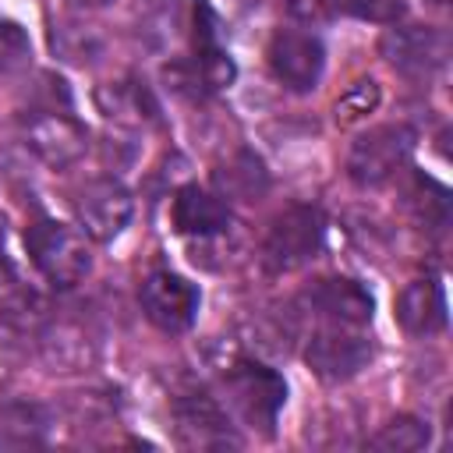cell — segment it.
Instances as JSON below:
<instances>
[{
	"label": "cell",
	"mask_w": 453,
	"mask_h": 453,
	"mask_svg": "<svg viewBox=\"0 0 453 453\" xmlns=\"http://www.w3.org/2000/svg\"><path fill=\"white\" fill-rule=\"evenodd\" d=\"M149 4H173V0H149Z\"/></svg>",
	"instance_id": "cell-27"
},
{
	"label": "cell",
	"mask_w": 453,
	"mask_h": 453,
	"mask_svg": "<svg viewBox=\"0 0 453 453\" xmlns=\"http://www.w3.org/2000/svg\"><path fill=\"white\" fill-rule=\"evenodd\" d=\"M265 60H269L273 78L283 88L311 92L326 67V46L319 35H311L304 28H280L265 46Z\"/></svg>",
	"instance_id": "cell-7"
},
{
	"label": "cell",
	"mask_w": 453,
	"mask_h": 453,
	"mask_svg": "<svg viewBox=\"0 0 453 453\" xmlns=\"http://www.w3.org/2000/svg\"><path fill=\"white\" fill-rule=\"evenodd\" d=\"M333 11L365 18V21H379V25H396L407 11V0H333Z\"/></svg>",
	"instance_id": "cell-22"
},
{
	"label": "cell",
	"mask_w": 453,
	"mask_h": 453,
	"mask_svg": "<svg viewBox=\"0 0 453 453\" xmlns=\"http://www.w3.org/2000/svg\"><path fill=\"white\" fill-rule=\"evenodd\" d=\"M173 226L180 234L212 237L230 226V209H226L223 195H212L198 184H184L173 198Z\"/></svg>",
	"instance_id": "cell-15"
},
{
	"label": "cell",
	"mask_w": 453,
	"mask_h": 453,
	"mask_svg": "<svg viewBox=\"0 0 453 453\" xmlns=\"http://www.w3.org/2000/svg\"><path fill=\"white\" fill-rule=\"evenodd\" d=\"M71 205H74L78 226L92 241H113L131 223V209H134L131 191L113 177H96L81 184Z\"/></svg>",
	"instance_id": "cell-9"
},
{
	"label": "cell",
	"mask_w": 453,
	"mask_h": 453,
	"mask_svg": "<svg viewBox=\"0 0 453 453\" xmlns=\"http://www.w3.org/2000/svg\"><path fill=\"white\" fill-rule=\"evenodd\" d=\"M322 234H326V223L315 205L283 209L262 241V265L269 273H290V269L304 265L319 251Z\"/></svg>",
	"instance_id": "cell-4"
},
{
	"label": "cell",
	"mask_w": 453,
	"mask_h": 453,
	"mask_svg": "<svg viewBox=\"0 0 453 453\" xmlns=\"http://www.w3.org/2000/svg\"><path fill=\"white\" fill-rule=\"evenodd\" d=\"M304 361L319 379L343 382L372 361V340L361 333V326L326 322L322 329L311 333V340L304 347Z\"/></svg>",
	"instance_id": "cell-5"
},
{
	"label": "cell",
	"mask_w": 453,
	"mask_h": 453,
	"mask_svg": "<svg viewBox=\"0 0 453 453\" xmlns=\"http://www.w3.org/2000/svg\"><path fill=\"white\" fill-rule=\"evenodd\" d=\"M386 64L407 78H428L449 60V32L439 25H393L379 39Z\"/></svg>",
	"instance_id": "cell-6"
},
{
	"label": "cell",
	"mask_w": 453,
	"mask_h": 453,
	"mask_svg": "<svg viewBox=\"0 0 453 453\" xmlns=\"http://www.w3.org/2000/svg\"><path fill=\"white\" fill-rule=\"evenodd\" d=\"M411 152H414V131L407 124L368 127L347 149V177L357 188H379L407 166Z\"/></svg>",
	"instance_id": "cell-2"
},
{
	"label": "cell",
	"mask_w": 453,
	"mask_h": 453,
	"mask_svg": "<svg viewBox=\"0 0 453 453\" xmlns=\"http://www.w3.org/2000/svg\"><path fill=\"white\" fill-rule=\"evenodd\" d=\"M42 350H46V361H50V365H60V368L71 372V368L88 365V357H92V340L85 336L81 326L64 322V326H53V329L46 333Z\"/></svg>",
	"instance_id": "cell-17"
},
{
	"label": "cell",
	"mask_w": 453,
	"mask_h": 453,
	"mask_svg": "<svg viewBox=\"0 0 453 453\" xmlns=\"http://www.w3.org/2000/svg\"><path fill=\"white\" fill-rule=\"evenodd\" d=\"M99 35L92 25H78V21H60L53 25V50L64 57V60H74V64H85L99 53Z\"/></svg>",
	"instance_id": "cell-18"
},
{
	"label": "cell",
	"mask_w": 453,
	"mask_h": 453,
	"mask_svg": "<svg viewBox=\"0 0 453 453\" xmlns=\"http://www.w3.org/2000/svg\"><path fill=\"white\" fill-rule=\"evenodd\" d=\"M25 248L32 255V265L53 283V287H74L88 276L92 255L78 230L57 223V219H35L25 230Z\"/></svg>",
	"instance_id": "cell-3"
},
{
	"label": "cell",
	"mask_w": 453,
	"mask_h": 453,
	"mask_svg": "<svg viewBox=\"0 0 453 453\" xmlns=\"http://www.w3.org/2000/svg\"><path fill=\"white\" fill-rule=\"evenodd\" d=\"M304 301L315 308V315H322L326 322H347V326H365L372 319V297L357 280H343V276H326L315 280L311 290L304 294Z\"/></svg>",
	"instance_id": "cell-12"
},
{
	"label": "cell",
	"mask_w": 453,
	"mask_h": 453,
	"mask_svg": "<svg viewBox=\"0 0 453 453\" xmlns=\"http://www.w3.org/2000/svg\"><path fill=\"white\" fill-rule=\"evenodd\" d=\"M142 311L156 329L180 333V329H188L195 322L198 290L184 276H177L170 269H156L142 283Z\"/></svg>",
	"instance_id": "cell-10"
},
{
	"label": "cell",
	"mask_w": 453,
	"mask_h": 453,
	"mask_svg": "<svg viewBox=\"0 0 453 453\" xmlns=\"http://www.w3.org/2000/svg\"><path fill=\"white\" fill-rule=\"evenodd\" d=\"M428 4H432V7H446L449 0H428Z\"/></svg>",
	"instance_id": "cell-26"
},
{
	"label": "cell",
	"mask_w": 453,
	"mask_h": 453,
	"mask_svg": "<svg viewBox=\"0 0 453 453\" xmlns=\"http://www.w3.org/2000/svg\"><path fill=\"white\" fill-rule=\"evenodd\" d=\"M425 442H428V428L418 418H393L389 425H382L379 435H372V446L375 449H393V453L421 449Z\"/></svg>",
	"instance_id": "cell-20"
},
{
	"label": "cell",
	"mask_w": 453,
	"mask_h": 453,
	"mask_svg": "<svg viewBox=\"0 0 453 453\" xmlns=\"http://www.w3.org/2000/svg\"><path fill=\"white\" fill-rule=\"evenodd\" d=\"M32 60V42L25 28L11 18H0V74H18Z\"/></svg>",
	"instance_id": "cell-21"
},
{
	"label": "cell",
	"mask_w": 453,
	"mask_h": 453,
	"mask_svg": "<svg viewBox=\"0 0 453 453\" xmlns=\"http://www.w3.org/2000/svg\"><path fill=\"white\" fill-rule=\"evenodd\" d=\"M223 389H226V403L230 411L258 432H273L283 403H287V382L280 379V372H273L269 365L258 361H237L226 368L223 375Z\"/></svg>",
	"instance_id": "cell-1"
},
{
	"label": "cell",
	"mask_w": 453,
	"mask_h": 453,
	"mask_svg": "<svg viewBox=\"0 0 453 453\" xmlns=\"http://www.w3.org/2000/svg\"><path fill=\"white\" fill-rule=\"evenodd\" d=\"M96 103L120 127H149L159 120V106H156L149 85L138 78H117V81L103 85L96 92Z\"/></svg>",
	"instance_id": "cell-14"
},
{
	"label": "cell",
	"mask_w": 453,
	"mask_h": 453,
	"mask_svg": "<svg viewBox=\"0 0 453 453\" xmlns=\"http://www.w3.org/2000/svg\"><path fill=\"white\" fill-rule=\"evenodd\" d=\"M216 184L223 191V198H237V202H251L269 188V173L262 166V159L248 149L234 152L226 163H219L216 170Z\"/></svg>",
	"instance_id": "cell-16"
},
{
	"label": "cell",
	"mask_w": 453,
	"mask_h": 453,
	"mask_svg": "<svg viewBox=\"0 0 453 453\" xmlns=\"http://www.w3.org/2000/svg\"><path fill=\"white\" fill-rule=\"evenodd\" d=\"M396 322L411 336H432L446 326V294L439 280H411L396 297Z\"/></svg>",
	"instance_id": "cell-13"
},
{
	"label": "cell",
	"mask_w": 453,
	"mask_h": 453,
	"mask_svg": "<svg viewBox=\"0 0 453 453\" xmlns=\"http://www.w3.org/2000/svg\"><path fill=\"white\" fill-rule=\"evenodd\" d=\"M42 428L46 425L35 407H11L0 421V446H39Z\"/></svg>",
	"instance_id": "cell-19"
},
{
	"label": "cell",
	"mask_w": 453,
	"mask_h": 453,
	"mask_svg": "<svg viewBox=\"0 0 453 453\" xmlns=\"http://www.w3.org/2000/svg\"><path fill=\"white\" fill-rule=\"evenodd\" d=\"M177 432L188 446H202V449L237 446V435H234L223 407L209 393H188L177 400Z\"/></svg>",
	"instance_id": "cell-11"
},
{
	"label": "cell",
	"mask_w": 453,
	"mask_h": 453,
	"mask_svg": "<svg viewBox=\"0 0 453 453\" xmlns=\"http://www.w3.org/2000/svg\"><path fill=\"white\" fill-rule=\"evenodd\" d=\"M25 145L50 170H64L78 163L88 149V131L64 110H39L25 120Z\"/></svg>",
	"instance_id": "cell-8"
},
{
	"label": "cell",
	"mask_w": 453,
	"mask_h": 453,
	"mask_svg": "<svg viewBox=\"0 0 453 453\" xmlns=\"http://www.w3.org/2000/svg\"><path fill=\"white\" fill-rule=\"evenodd\" d=\"M280 4L297 21H322L333 14V0H280Z\"/></svg>",
	"instance_id": "cell-24"
},
{
	"label": "cell",
	"mask_w": 453,
	"mask_h": 453,
	"mask_svg": "<svg viewBox=\"0 0 453 453\" xmlns=\"http://www.w3.org/2000/svg\"><path fill=\"white\" fill-rule=\"evenodd\" d=\"M71 7H78V11H99V7H106L110 0H67Z\"/></svg>",
	"instance_id": "cell-25"
},
{
	"label": "cell",
	"mask_w": 453,
	"mask_h": 453,
	"mask_svg": "<svg viewBox=\"0 0 453 453\" xmlns=\"http://www.w3.org/2000/svg\"><path fill=\"white\" fill-rule=\"evenodd\" d=\"M375 103H379V85H375V81H357V85L336 103V120H340V124H350V120L372 113Z\"/></svg>",
	"instance_id": "cell-23"
}]
</instances>
